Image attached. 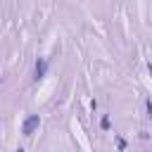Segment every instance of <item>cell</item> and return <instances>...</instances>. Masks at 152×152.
<instances>
[{
	"label": "cell",
	"mask_w": 152,
	"mask_h": 152,
	"mask_svg": "<svg viewBox=\"0 0 152 152\" xmlns=\"http://www.w3.org/2000/svg\"><path fill=\"white\" fill-rule=\"evenodd\" d=\"M38 124H40V116H38V114H31V116L21 124V133H24V135H33V131L38 128Z\"/></svg>",
	"instance_id": "1"
},
{
	"label": "cell",
	"mask_w": 152,
	"mask_h": 152,
	"mask_svg": "<svg viewBox=\"0 0 152 152\" xmlns=\"http://www.w3.org/2000/svg\"><path fill=\"white\" fill-rule=\"evenodd\" d=\"M45 71H48V59L38 57V59H36V66H33V78H36V81H38V78H43V76H45Z\"/></svg>",
	"instance_id": "2"
},
{
	"label": "cell",
	"mask_w": 152,
	"mask_h": 152,
	"mask_svg": "<svg viewBox=\"0 0 152 152\" xmlns=\"http://www.w3.org/2000/svg\"><path fill=\"white\" fill-rule=\"evenodd\" d=\"M109 126H112V124H109V116H102V121H100V128H102V131H109Z\"/></svg>",
	"instance_id": "3"
},
{
	"label": "cell",
	"mask_w": 152,
	"mask_h": 152,
	"mask_svg": "<svg viewBox=\"0 0 152 152\" xmlns=\"http://www.w3.org/2000/svg\"><path fill=\"white\" fill-rule=\"evenodd\" d=\"M116 145H119V150H126V140L124 138H116Z\"/></svg>",
	"instance_id": "4"
},
{
	"label": "cell",
	"mask_w": 152,
	"mask_h": 152,
	"mask_svg": "<svg viewBox=\"0 0 152 152\" xmlns=\"http://www.w3.org/2000/svg\"><path fill=\"white\" fill-rule=\"evenodd\" d=\"M147 114L152 116V102H147Z\"/></svg>",
	"instance_id": "5"
},
{
	"label": "cell",
	"mask_w": 152,
	"mask_h": 152,
	"mask_svg": "<svg viewBox=\"0 0 152 152\" xmlns=\"http://www.w3.org/2000/svg\"><path fill=\"white\" fill-rule=\"evenodd\" d=\"M147 69H150V76H152V64H150V66H147Z\"/></svg>",
	"instance_id": "6"
},
{
	"label": "cell",
	"mask_w": 152,
	"mask_h": 152,
	"mask_svg": "<svg viewBox=\"0 0 152 152\" xmlns=\"http://www.w3.org/2000/svg\"><path fill=\"white\" fill-rule=\"evenodd\" d=\"M17 152H24V150H17Z\"/></svg>",
	"instance_id": "7"
}]
</instances>
